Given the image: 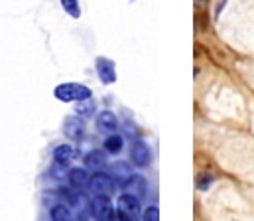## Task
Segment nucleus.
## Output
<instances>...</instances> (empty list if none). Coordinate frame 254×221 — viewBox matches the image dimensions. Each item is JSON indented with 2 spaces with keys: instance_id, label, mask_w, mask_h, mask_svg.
<instances>
[{
  "instance_id": "f257e3e1",
  "label": "nucleus",
  "mask_w": 254,
  "mask_h": 221,
  "mask_svg": "<svg viewBox=\"0 0 254 221\" xmlns=\"http://www.w3.org/2000/svg\"><path fill=\"white\" fill-rule=\"evenodd\" d=\"M54 95H56V99H60L64 103H73V101L91 99V89L81 83H62L56 87Z\"/></svg>"
},
{
  "instance_id": "f03ea898",
  "label": "nucleus",
  "mask_w": 254,
  "mask_h": 221,
  "mask_svg": "<svg viewBox=\"0 0 254 221\" xmlns=\"http://www.w3.org/2000/svg\"><path fill=\"white\" fill-rule=\"evenodd\" d=\"M117 216L121 221H142L140 220V200L134 194H123L117 202Z\"/></svg>"
},
{
  "instance_id": "7ed1b4c3",
  "label": "nucleus",
  "mask_w": 254,
  "mask_h": 221,
  "mask_svg": "<svg viewBox=\"0 0 254 221\" xmlns=\"http://www.w3.org/2000/svg\"><path fill=\"white\" fill-rule=\"evenodd\" d=\"M91 206H93L91 212H93L95 221H115L117 210H115V206H113L109 196H95Z\"/></svg>"
},
{
  "instance_id": "20e7f679",
  "label": "nucleus",
  "mask_w": 254,
  "mask_h": 221,
  "mask_svg": "<svg viewBox=\"0 0 254 221\" xmlns=\"http://www.w3.org/2000/svg\"><path fill=\"white\" fill-rule=\"evenodd\" d=\"M117 182L113 180V176L103 174V172H95L89 180V188L95 192V196H111L115 192Z\"/></svg>"
},
{
  "instance_id": "39448f33",
  "label": "nucleus",
  "mask_w": 254,
  "mask_h": 221,
  "mask_svg": "<svg viewBox=\"0 0 254 221\" xmlns=\"http://www.w3.org/2000/svg\"><path fill=\"white\" fill-rule=\"evenodd\" d=\"M130 158H132V164L138 166V168H146L152 160V154H150V148L144 141H134L132 147H130Z\"/></svg>"
},
{
  "instance_id": "423d86ee",
  "label": "nucleus",
  "mask_w": 254,
  "mask_h": 221,
  "mask_svg": "<svg viewBox=\"0 0 254 221\" xmlns=\"http://www.w3.org/2000/svg\"><path fill=\"white\" fill-rule=\"evenodd\" d=\"M95 70L99 79L105 83V85H111L117 81V70H115V62L109 60V58H97L95 62Z\"/></svg>"
},
{
  "instance_id": "0eeeda50",
  "label": "nucleus",
  "mask_w": 254,
  "mask_h": 221,
  "mask_svg": "<svg viewBox=\"0 0 254 221\" xmlns=\"http://www.w3.org/2000/svg\"><path fill=\"white\" fill-rule=\"evenodd\" d=\"M64 133L71 141H81L85 137V123L81 117H67L64 123Z\"/></svg>"
},
{
  "instance_id": "6e6552de",
  "label": "nucleus",
  "mask_w": 254,
  "mask_h": 221,
  "mask_svg": "<svg viewBox=\"0 0 254 221\" xmlns=\"http://www.w3.org/2000/svg\"><path fill=\"white\" fill-rule=\"evenodd\" d=\"M97 125H99V129L103 133H111L113 135L119 129V119H117V115L113 111H103L97 117Z\"/></svg>"
},
{
  "instance_id": "1a4fd4ad",
  "label": "nucleus",
  "mask_w": 254,
  "mask_h": 221,
  "mask_svg": "<svg viewBox=\"0 0 254 221\" xmlns=\"http://www.w3.org/2000/svg\"><path fill=\"white\" fill-rule=\"evenodd\" d=\"M73 158H75V150H73V147H69V145H62V147H58L54 150V160L62 168L69 166Z\"/></svg>"
},
{
  "instance_id": "9d476101",
  "label": "nucleus",
  "mask_w": 254,
  "mask_h": 221,
  "mask_svg": "<svg viewBox=\"0 0 254 221\" xmlns=\"http://www.w3.org/2000/svg\"><path fill=\"white\" fill-rule=\"evenodd\" d=\"M67 178H69V184L73 188H77V190H81L83 186H89V180H91V176H89V172L85 168H73L67 174Z\"/></svg>"
},
{
  "instance_id": "9b49d317",
  "label": "nucleus",
  "mask_w": 254,
  "mask_h": 221,
  "mask_svg": "<svg viewBox=\"0 0 254 221\" xmlns=\"http://www.w3.org/2000/svg\"><path fill=\"white\" fill-rule=\"evenodd\" d=\"M113 172H115V178H113V180L119 182L121 186H128V184L134 180V176H132L128 164H117V166L113 168Z\"/></svg>"
},
{
  "instance_id": "f8f14e48",
  "label": "nucleus",
  "mask_w": 254,
  "mask_h": 221,
  "mask_svg": "<svg viewBox=\"0 0 254 221\" xmlns=\"http://www.w3.org/2000/svg\"><path fill=\"white\" fill-rule=\"evenodd\" d=\"M85 164H87L89 168H93V170L103 168V166L107 164V156H105L103 150H93V152H89V154L85 156Z\"/></svg>"
},
{
  "instance_id": "ddd939ff",
  "label": "nucleus",
  "mask_w": 254,
  "mask_h": 221,
  "mask_svg": "<svg viewBox=\"0 0 254 221\" xmlns=\"http://www.w3.org/2000/svg\"><path fill=\"white\" fill-rule=\"evenodd\" d=\"M52 221H73L71 210L65 204H56L52 208Z\"/></svg>"
},
{
  "instance_id": "4468645a",
  "label": "nucleus",
  "mask_w": 254,
  "mask_h": 221,
  "mask_svg": "<svg viewBox=\"0 0 254 221\" xmlns=\"http://www.w3.org/2000/svg\"><path fill=\"white\" fill-rule=\"evenodd\" d=\"M125 147V141H123V137L121 135H111L107 141H105V150L109 152V154H119L121 150Z\"/></svg>"
},
{
  "instance_id": "2eb2a0df",
  "label": "nucleus",
  "mask_w": 254,
  "mask_h": 221,
  "mask_svg": "<svg viewBox=\"0 0 254 221\" xmlns=\"http://www.w3.org/2000/svg\"><path fill=\"white\" fill-rule=\"evenodd\" d=\"M77 115L79 117H91L93 111H95V103L91 99H83V101H77V107H75Z\"/></svg>"
},
{
  "instance_id": "dca6fc26",
  "label": "nucleus",
  "mask_w": 254,
  "mask_h": 221,
  "mask_svg": "<svg viewBox=\"0 0 254 221\" xmlns=\"http://www.w3.org/2000/svg\"><path fill=\"white\" fill-rule=\"evenodd\" d=\"M62 6L65 8V12H67V14H71L73 18H79V16H81L79 2H77V0H62Z\"/></svg>"
},
{
  "instance_id": "f3484780",
  "label": "nucleus",
  "mask_w": 254,
  "mask_h": 221,
  "mask_svg": "<svg viewBox=\"0 0 254 221\" xmlns=\"http://www.w3.org/2000/svg\"><path fill=\"white\" fill-rule=\"evenodd\" d=\"M195 24H197V30H207L209 28V16H207V12H197L195 14Z\"/></svg>"
},
{
  "instance_id": "a211bd4d",
  "label": "nucleus",
  "mask_w": 254,
  "mask_h": 221,
  "mask_svg": "<svg viewBox=\"0 0 254 221\" xmlns=\"http://www.w3.org/2000/svg\"><path fill=\"white\" fill-rule=\"evenodd\" d=\"M142 221H160V210H158L156 206H150V208L144 212Z\"/></svg>"
},
{
  "instance_id": "6ab92c4d",
  "label": "nucleus",
  "mask_w": 254,
  "mask_h": 221,
  "mask_svg": "<svg viewBox=\"0 0 254 221\" xmlns=\"http://www.w3.org/2000/svg\"><path fill=\"white\" fill-rule=\"evenodd\" d=\"M211 182H213V176H211V174H203V176L197 180V188H199V190H207V188L211 186Z\"/></svg>"
},
{
  "instance_id": "aec40b11",
  "label": "nucleus",
  "mask_w": 254,
  "mask_h": 221,
  "mask_svg": "<svg viewBox=\"0 0 254 221\" xmlns=\"http://www.w3.org/2000/svg\"><path fill=\"white\" fill-rule=\"evenodd\" d=\"M195 4L197 6H203V4H207V0H195Z\"/></svg>"
},
{
  "instance_id": "412c9836",
  "label": "nucleus",
  "mask_w": 254,
  "mask_h": 221,
  "mask_svg": "<svg viewBox=\"0 0 254 221\" xmlns=\"http://www.w3.org/2000/svg\"><path fill=\"white\" fill-rule=\"evenodd\" d=\"M77 221H87V220H77Z\"/></svg>"
}]
</instances>
